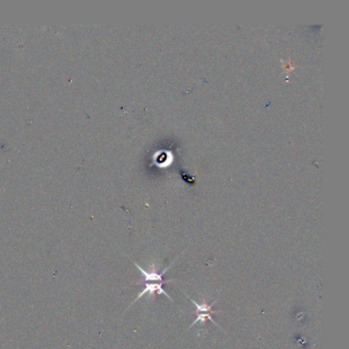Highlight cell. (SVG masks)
Instances as JSON below:
<instances>
[{
  "label": "cell",
  "instance_id": "3",
  "mask_svg": "<svg viewBox=\"0 0 349 349\" xmlns=\"http://www.w3.org/2000/svg\"><path fill=\"white\" fill-rule=\"evenodd\" d=\"M189 298H190V297H189ZM190 300H191L192 303L196 306V312H209V313H211V314H213V313H218V312H219V311H216V310H213V309H212V306L216 303L217 300H215L214 302H212L211 304H207L206 302H204V303H202V304H198L196 301H194V299L190 298Z\"/></svg>",
  "mask_w": 349,
  "mask_h": 349
},
{
  "label": "cell",
  "instance_id": "2",
  "mask_svg": "<svg viewBox=\"0 0 349 349\" xmlns=\"http://www.w3.org/2000/svg\"><path fill=\"white\" fill-rule=\"evenodd\" d=\"M163 285H164V284H162V283H146V284H145L144 290L138 295L137 299L132 302V304H133V303H136L137 301H139L143 296H145L146 294L149 295V299L154 298L156 294H163V295H165V296H166L168 299H170V300L173 302L174 300L172 299V297H171L170 295L163 289V287H162Z\"/></svg>",
  "mask_w": 349,
  "mask_h": 349
},
{
  "label": "cell",
  "instance_id": "4",
  "mask_svg": "<svg viewBox=\"0 0 349 349\" xmlns=\"http://www.w3.org/2000/svg\"><path fill=\"white\" fill-rule=\"evenodd\" d=\"M196 313H197V318H196V319L193 321V324L190 326V328L194 327V326H195L197 323H199V321H201V323H203V324H204L207 319L211 320L214 325L217 326L218 328H220V327H219V325H218V324H216V321L214 320V319L212 318V316L210 315L211 313H209V312H196Z\"/></svg>",
  "mask_w": 349,
  "mask_h": 349
},
{
  "label": "cell",
  "instance_id": "1",
  "mask_svg": "<svg viewBox=\"0 0 349 349\" xmlns=\"http://www.w3.org/2000/svg\"><path fill=\"white\" fill-rule=\"evenodd\" d=\"M175 260H176V259H175ZM175 260H174V261H175ZM174 261H173L169 266H167V267L165 268V270H164L162 273H161V274L157 273L155 264H153V267H152V270H151L150 272H147V271L144 270V268H143L141 265H139L137 262H134V261H133V264L137 266V268L142 273V276H143V280L140 281V282L137 283V284H146V283H162V284H166V283L173 282V280H169V281H168V280H164V279H163V276H164V274H166V272L171 267V265L174 263Z\"/></svg>",
  "mask_w": 349,
  "mask_h": 349
}]
</instances>
